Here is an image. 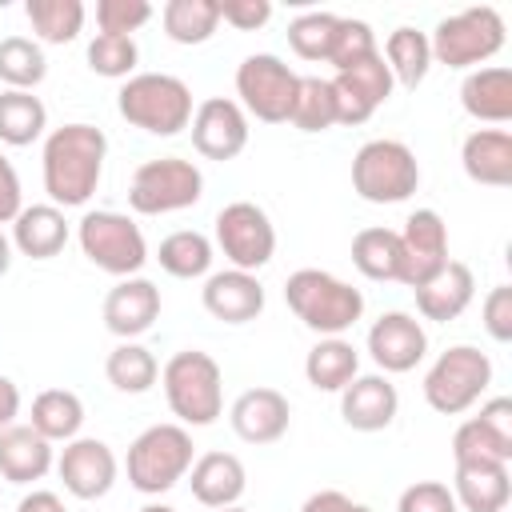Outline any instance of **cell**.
Masks as SVG:
<instances>
[{"label": "cell", "instance_id": "cell-42", "mask_svg": "<svg viewBox=\"0 0 512 512\" xmlns=\"http://www.w3.org/2000/svg\"><path fill=\"white\" fill-rule=\"evenodd\" d=\"M336 20L332 12H304L288 24V44L300 60H328L332 36H336Z\"/></svg>", "mask_w": 512, "mask_h": 512}, {"label": "cell", "instance_id": "cell-26", "mask_svg": "<svg viewBox=\"0 0 512 512\" xmlns=\"http://www.w3.org/2000/svg\"><path fill=\"white\" fill-rule=\"evenodd\" d=\"M460 104L472 120L484 124H508L512 120V72L504 64L472 68L460 84Z\"/></svg>", "mask_w": 512, "mask_h": 512}, {"label": "cell", "instance_id": "cell-20", "mask_svg": "<svg viewBox=\"0 0 512 512\" xmlns=\"http://www.w3.org/2000/svg\"><path fill=\"white\" fill-rule=\"evenodd\" d=\"M200 300H204L208 316H216L224 324H248L264 312V284L256 280V272L224 268V272H212L204 280Z\"/></svg>", "mask_w": 512, "mask_h": 512}, {"label": "cell", "instance_id": "cell-22", "mask_svg": "<svg viewBox=\"0 0 512 512\" xmlns=\"http://www.w3.org/2000/svg\"><path fill=\"white\" fill-rule=\"evenodd\" d=\"M464 176L488 188L512 184V132L508 128H476L460 144Z\"/></svg>", "mask_w": 512, "mask_h": 512}, {"label": "cell", "instance_id": "cell-49", "mask_svg": "<svg viewBox=\"0 0 512 512\" xmlns=\"http://www.w3.org/2000/svg\"><path fill=\"white\" fill-rule=\"evenodd\" d=\"M500 444H508L512 448V400L508 396H496V400H488V404H480V416H476Z\"/></svg>", "mask_w": 512, "mask_h": 512}, {"label": "cell", "instance_id": "cell-43", "mask_svg": "<svg viewBox=\"0 0 512 512\" xmlns=\"http://www.w3.org/2000/svg\"><path fill=\"white\" fill-rule=\"evenodd\" d=\"M376 32L364 24V20H352V16H340L336 20V36H332V48H328V64L336 72H348L352 64L376 56Z\"/></svg>", "mask_w": 512, "mask_h": 512}, {"label": "cell", "instance_id": "cell-8", "mask_svg": "<svg viewBox=\"0 0 512 512\" xmlns=\"http://www.w3.org/2000/svg\"><path fill=\"white\" fill-rule=\"evenodd\" d=\"M428 48H432L436 64L480 68L484 60H492L504 48V16L492 4L464 8V12L436 24V32L428 36Z\"/></svg>", "mask_w": 512, "mask_h": 512}, {"label": "cell", "instance_id": "cell-4", "mask_svg": "<svg viewBox=\"0 0 512 512\" xmlns=\"http://www.w3.org/2000/svg\"><path fill=\"white\" fill-rule=\"evenodd\" d=\"M160 384H164L168 408L180 424L204 428V424H216V416L224 412V372L200 348L176 352L160 368Z\"/></svg>", "mask_w": 512, "mask_h": 512}, {"label": "cell", "instance_id": "cell-36", "mask_svg": "<svg viewBox=\"0 0 512 512\" xmlns=\"http://www.w3.org/2000/svg\"><path fill=\"white\" fill-rule=\"evenodd\" d=\"M352 264L368 280H400V236L392 228H360L352 236Z\"/></svg>", "mask_w": 512, "mask_h": 512}, {"label": "cell", "instance_id": "cell-10", "mask_svg": "<svg viewBox=\"0 0 512 512\" xmlns=\"http://www.w3.org/2000/svg\"><path fill=\"white\" fill-rule=\"evenodd\" d=\"M76 240L84 248V256L108 272V276H136L148 260V244L144 232L132 216L124 212H84L76 224Z\"/></svg>", "mask_w": 512, "mask_h": 512}, {"label": "cell", "instance_id": "cell-37", "mask_svg": "<svg viewBox=\"0 0 512 512\" xmlns=\"http://www.w3.org/2000/svg\"><path fill=\"white\" fill-rule=\"evenodd\" d=\"M24 16L44 44H72L84 28V4L80 0H28Z\"/></svg>", "mask_w": 512, "mask_h": 512}, {"label": "cell", "instance_id": "cell-3", "mask_svg": "<svg viewBox=\"0 0 512 512\" xmlns=\"http://www.w3.org/2000/svg\"><path fill=\"white\" fill-rule=\"evenodd\" d=\"M116 108L132 128L152 136H176L192 124V88L168 72H136L120 84Z\"/></svg>", "mask_w": 512, "mask_h": 512}, {"label": "cell", "instance_id": "cell-21", "mask_svg": "<svg viewBox=\"0 0 512 512\" xmlns=\"http://www.w3.org/2000/svg\"><path fill=\"white\" fill-rule=\"evenodd\" d=\"M396 412H400V392L384 372L356 376L340 392V416L356 432H380V428H388L396 420Z\"/></svg>", "mask_w": 512, "mask_h": 512}, {"label": "cell", "instance_id": "cell-11", "mask_svg": "<svg viewBox=\"0 0 512 512\" xmlns=\"http://www.w3.org/2000/svg\"><path fill=\"white\" fill-rule=\"evenodd\" d=\"M296 88L300 76L272 52H252L236 68V96H240L236 104L244 108V116L252 112L264 124H284L292 116Z\"/></svg>", "mask_w": 512, "mask_h": 512}, {"label": "cell", "instance_id": "cell-1", "mask_svg": "<svg viewBox=\"0 0 512 512\" xmlns=\"http://www.w3.org/2000/svg\"><path fill=\"white\" fill-rule=\"evenodd\" d=\"M108 140L96 124H64L44 140V192L56 208H80L92 200L104 176Z\"/></svg>", "mask_w": 512, "mask_h": 512}, {"label": "cell", "instance_id": "cell-44", "mask_svg": "<svg viewBox=\"0 0 512 512\" xmlns=\"http://www.w3.org/2000/svg\"><path fill=\"white\" fill-rule=\"evenodd\" d=\"M148 20H152V4L148 0H100L96 4V24L108 36H132Z\"/></svg>", "mask_w": 512, "mask_h": 512}, {"label": "cell", "instance_id": "cell-35", "mask_svg": "<svg viewBox=\"0 0 512 512\" xmlns=\"http://www.w3.org/2000/svg\"><path fill=\"white\" fill-rule=\"evenodd\" d=\"M384 64H388V72H392V80L396 84H404V88H416V84H424V76H428V68H432V48H428V36L424 32H416V28H396L388 40H384Z\"/></svg>", "mask_w": 512, "mask_h": 512}, {"label": "cell", "instance_id": "cell-40", "mask_svg": "<svg viewBox=\"0 0 512 512\" xmlns=\"http://www.w3.org/2000/svg\"><path fill=\"white\" fill-rule=\"evenodd\" d=\"M452 460L456 464H508L512 460V448L500 444L476 416L464 420L456 432H452Z\"/></svg>", "mask_w": 512, "mask_h": 512}, {"label": "cell", "instance_id": "cell-6", "mask_svg": "<svg viewBox=\"0 0 512 512\" xmlns=\"http://www.w3.org/2000/svg\"><path fill=\"white\" fill-rule=\"evenodd\" d=\"M352 188L368 204H400L420 188V164L404 140H368L352 156Z\"/></svg>", "mask_w": 512, "mask_h": 512}, {"label": "cell", "instance_id": "cell-32", "mask_svg": "<svg viewBox=\"0 0 512 512\" xmlns=\"http://www.w3.org/2000/svg\"><path fill=\"white\" fill-rule=\"evenodd\" d=\"M156 260L176 280L208 276V268H212V240L204 232H196V228H180V232H172V236L160 240Z\"/></svg>", "mask_w": 512, "mask_h": 512}, {"label": "cell", "instance_id": "cell-29", "mask_svg": "<svg viewBox=\"0 0 512 512\" xmlns=\"http://www.w3.org/2000/svg\"><path fill=\"white\" fill-rule=\"evenodd\" d=\"M304 376L316 392H344L360 376V352L344 336H320L304 356Z\"/></svg>", "mask_w": 512, "mask_h": 512}, {"label": "cell", "instance_id": "cell-51", "mask_svg": "<svg viewBox=\"0 0 512 512\" xmlns=\"http://www.w3.org/2000/svg\"><path fill=\"white\" fill-rule=\"evenodd\" d=\"M16 416H20V388L8 376H0V428L16 424Z\"/></svg>", "mask_w": 512, "mask_h": 512}, {"label": "cell", "instance_id": "cell-9", "mask_svg": "<svg viewBox=\"0 0 512 512\" xmlns=\"http://www.w3.org/2000/svg\"><path fill=\"white\" fill-rule=\"evenodd\" d=\"M204 196V176L192 160L184 156H156V160H144L136 172H132V184H128V204L140 212V216H164V212H180V208H192L196 200Z\"/></svg>", "mask_w": 512, "mask_h": 512}, {"label": "cell", "instance_id": "cell-34", "mask_svg": "<svg viewBox=\"0 0 512 512\" xmlns=\"http://www.w3.org/2000/svg\"><path fill=\"white\" fill-rule=\"evenodd\" d=\"M160 24L176 44H204L220 24V0H168L160 8Z\"/></svg>", "mask_w": 512, "mask_h": 512}, {"label": "cell", "instance_id": "cell-46", "mask_svg": "<svg viewBox=\"0 0 512 512\" xmlns=\"http://www.w3.org/2000/svg\"><path fill=\"white\" fill-rule=\"evenodd\" d=\"M484 332L496 340V344H508L512 340V288L508 284H496L488 296H484Z\"/></svg>", "mask_w": 512, "mask_h": 512}, {"label": "cell", "instance_id": "cell-23", "mask_svg": "<svg viewBox=\"0 0 512 512\" xmlns=\"http://www.w3.org/2000/svg\"><path fill=\"white\" fill-rule=\"evenodd\" d=\"M412 292H416V308H420L424 320L448 324V320H456V316L472 304V296H476V276H472V268H468L464 260H448L432 280H424V284L412 288Z\"/></svg>", "mask_w": 512, "mask_h": 512}, {"label": "cell", "instance_id": "cell-2", "mask_svg": "<svg viewBox=\"0 0 512 512\" xmlns=\"http://www.w3.org/2000/svg\"><path fill=\"white\" fill-rule=\"evenodd\" d=\"M284 300L296 312V320L316 336H340L364 316V292L320 268L292 272L284 284Z\"/></svg>", "mask_w": 512, "mask_h": 512}, {"label": "cell", "instance_id": "cell-41", "mask_svg": "<svg viewBox=\"0 0 512 512\" xmlns=\"http://www.w3.org/2000/svg\"><path fill=\"white\" fill-rule=\"evenodd\" d=\"M140 52H136V40L132 36H108V32H96L92 44H88V68L96 76H108V80H128L132 68H136Z\"/></svg>", "mask_w": 512, "mask_h": 512}, {"label": "cell", "instance_id": "cell-14", "mask_svg": "<svg viewBox=\"0 0 512 512\" xmlns=\"http://www.w3.org/2000/svg\"><path fill=\"white\" fill-rule=\"evenodd\" d=\"M328 84H332V100H336V124H348V128L364 124L396 88V80H392V72H388L380 52L360 60V64H352L348 72H336Z\"/></svg>", "mask_w": 512, "mask_h": 512}, {"label": "cell", "instance_id": "cell-13", "mask_svg": "<svg viewBox=\"0 0 512 512\" xmlns=\"http://www.w3.org/2000/svg\"><path fill=\"white\" fill-rule=\"evenodd\" d=\"M396 236H400V284H408V288H420L452 260L448 256V224L436 208H416Z\"/></svg>", "mask_w": 512, "mask_h": 512}, {"label": "cell", "instance_id": "cell-5", "mask_svg": "<svg viewBox=\"0 0 512 512\" xmlns=\"http://www.w3.org/2000/svg\"><path fill=\"white\" fill-rule=\"evenodd\" d=\"M192 448H196V444H192V436H188L184 424H152V428H144V432L132 440L128 460H124L128 484H132L136 492H144V496L168 492L176 480L188 476V468H192V460H196Z\"/></svg>", "mask_w": 512, "mask_h": 512}, {"label": "cell", "instance_id": "cell-16", "mask_svg": "<svg viewBox=\"0 0 512 512\" xmlns=\"http://www.w3.org/2000/svg\"><path fill=\"white\" fill-rule=\"evenodd\" d=\"M56 472H60L64 488H68L76 500H100V496L112 492L120 464H116V452H112L104 440H96V436H76V440L64 444V452H60V460H56Z\"/></svg>", "mask_w": 512, "mask_h": 512}, {"label": "cell", "instance_id": "cell-48", "mask_svg": "<svg viewBox=\"0 0 512 512\" xmlns=\"http://www.w3.org/2000/svg\"><path fill=\"white\" fill-rule=\"evenodd\" d=\"M24 208V196H20V176L12 168V160L0 152V224H12Z\"/></svg>", "mask_w": 512, "mask_h": 512}, {"label": "cell", "instance_id": "cell-19", "mask_svg": "<svg viewBox=\"0 0 512 512\" xmlns=\"http://www.w3.org/2000/svg\"><path fill=\"white\" fill-rule=\"evenodd\" d=\"M228 420L244 444H276L288 432L292 408H288V396L276 388H248L232 400Z\"/></svg>", "mask_w": 512, "mask_h": 512}, {"label": "cell", "instance_id": "cell-7", "mask_svg": "<svg viewBox=\"0 0 512 512\" xmlns=\"http://www.w3.org/2000/svg\"><path fill=\"white\" fill-rule=\"evenodd\" d=\"M492 384V360L488 352L472 344H452L448 352L436 356V364L424 376V400L440 416H460L468 412Z\"/></svg>", "mask_w": 512, "mask_h": 512}, {"label": "cell", "instance_id": "cell-18", "mask_svg": "<svg viewBox=\"0 0 512 512\" xmlns=\"http://www.w3.org/2000/svg\"><path fill=\"white\" fill-rule=\"evenodd\" d=\"M160 316V288L144 276H124L104 296V328L120 340L144 336Z\"/></svg>", "mask_w": 512, "mask_h": 512}, {"label": "cell", "instance_id": "cell-17", "mask_svg": "<svg viewBox=\"0 0 512 512\" xmlns=\"http://www.w3.org/2000/svg\"><path fill=\"white\" fill-rule=\"evenodd\" d=\"M428 352V332L412 312H384L368 328V356L376 368L388 372H412Z\"/></svg>", "mask_w": 512, "mask_h": 512}, {"label": "cell", "instance_id": "cell-53", "mask_svg": "<svg viewBox=\"0 0 512 512\" xmlns=\"http://www.w3.org/2000/svg\"><path fill=\"white\" fill-rule=\"evenodd\" d=\"M8 268H12V240L0 232V276H4Z\"/></svg>", "mask_w": 512, "mask_h": 512}, {"label": "cell", "instance_id": "cell-50", "mask_svg": "<svg viewBox=\"0 0 512 512\" xmlns=\"http://www.w3.org/2000/svg\"><path fill=\"white\" fill-rule=\"evenodd\" d=\"M300 512H372L368 504H356L352 496H344V492H336V488H324V492H312L304 504H300Z\"/></svg>", "mask_w": 512, "mask_h": 512}, {"label": "cell", "instance_id": "cell-47", "mask_svg": "<svg viewBox=\"0 0 512 512\" xmlns=\"http://www.w3.org/2000/svg\"><path fill=\"white\" fill-rule=\"evenodd\" d=\"M220 20L240 32H256L272 20V4L268 0H220Z\"/></svg>", "mask_w": 512, "mask_h": 512}, {"label": "cell", "instance_id": "cell-25", "mask_svg": "<svg viewBox=\"0 0 512 512\" xmlns=\"http://www.w3.org/2000/svg\"><path fill=\"white\" fill-rule=\"evenodd\" d=\"M188 484H192V496L204 508H228L244 496L248 472H244L240 456H232V452H204V456L192 460Z\"/></svg>", "mask_w": 512, "mask_h": 512}, {"label": "cell", "instance_id": "cell-38", "mask_svg": "<svg viewBox=\"0 0 512 512\" xmlns=\"http://www.w3.org/2000/svg\"><path fill=\"white\" fill-rule=\"evenodd\" d=\"M48 76V60L36 40L28 36H4L0 40V80L16 92H32Z\"/></svg>", "mask_w": 512, "mask_h": 512}, {"label": "cell", "instance_id": "cell-31", "mask_svg": "<svg viewBox=\"0 0 512 512\" xmlns=\"http://www.w3.org/2000/svg\"><path fill=\"white\" fill-rule=\"evenodd\" d=\"M44 128H48V108L40 96L16 92V88L0 92V144L24 148V144L40 140Z\"/></svg>", "mask_w": 512, "mask_h": 512}, {"label": "cell", "instance_id": "cell-39", "mask_svg": "<svg viewBox=\"0 0 512 512\" xmlns=\"http://www.w3.org/2000/svg\"><path fill=\"white\" fill-rule=\"evenodd\" d=\"M300 132H324L336 124V100H332V84L320 76H300L296 88V104L288 116Z\"/></svg>", "mask_w": 512, "mask_h": 512}, {"label": "cell", "instance_id": "cell-24", "mask_svg": "<svg viewBox=\"0 0 512 512\" xmlns=\"http://www.w3.org/2000/svg\"><path fill=\"white\" fill-rule=\"evenodd\" d=\"M52 464H56L52 440H44L32 424H8V428H0V476L8 484L44 480Z\"/></svg>", "mask_w": 512, "mask_h": 512}, {"label": "cell", "instance_id": "cell-30", "mask_svg": "<svg viewBox=\"0 0 512 512\" xmlns=\"http://www.w3.org/2000/svg\"><path fill=\"white\" fill-rule=\"evenodd\" d=\"M28 424L44 436V440H76V432H80V424H84V404H80V396L76 392H68V388H44L36 400H32V416H28Z\"/></svg>", "mask_w": 512, "mask_h": 512}, {"label": "cell", "instance_id": "cell-28", "mask_svg": "<svg viewBox=\"0 0 512 512\" xmlns=\"http://www.w3.org/2000/svg\"><path fill=\"white\" fill-rule=\"evenodd\" d=\"M64 244H68V220L64 208L56 204L20 208V216L12 220V248H20L32 260H52Z\"/></svg>", "mask_w": 512, "mask_h": 512}, {"label": "cell", "instance_id": "cell-52", "mask_svg": "<svg viewBox=\"0 0 512 512\" xmlns=\"http://www.w3.org/2000/svg\"><path fill=\"white\" fill-rule=\"evenodd\" d=\"M16 512H68V508H64V500H60L56 492H44V488H40V492H28V496L16 504Z\"/></svg>", "mask_w": 512, "mask_h": 512}, {"label": "cell", "instance_id": "cell-33", "mask_svg": "<svg viewBox=\"0 0 512 512\" xmlns=\"http://www.w3.org/2000/svg\"><path fill=\"white\" fill-rule=\"evenodd\" d=\"M104 376H108V384H112L116 392L140 396V392H148V388L160 380V364H156V356H152L144 344L124 340V344H116V348L108 352Z\"/></svg>", "mask_w": 512, "mask_h": 512}, {"label": "cell", "instance_id": "cell-12", "mask_svg": "<svg viewBox=\"0 0 512 512\" xmlns=\"http://www.w3.org/2000/svg\"><path fill=\"white\" fill-rule=\"evenodd\" d=\"M216 248L240 272H256L276 252V228L268 212L252 200H232L216 212Z\"/></svg>", "mask_w": 512, "mask_h": 512}, {"label": "cell", "instance_id": "cell-54", "mask_svg": "<svg viewBox=\"0 0 512 512\" xmlns=\"http://www.w3.org/2000/svg\"><path fill=\"white\" fill-rule=\"evenodd\" d=\"M140 512H176V508H168V504H144Z\"/></svg>", "mask_w": 512, "mask_h": 512}, {"label": "cell", "instance_id": "cell-55", "mask_svg": "<svg viewBox=\"0 0 512 512\" xmlns=\"http://www.w3.org/2000/svg\"><path fill=\"white\" fill-rule=\"evenodd\" d=\"M212 512H248V508H240V504H228V508H212Z\"/></svg>", "mask_w": 512, "mask_h": 512}, {"label": "cell", "instance_id": "cell-27", "mask_svg": "<svg viewBox=\"0 0 512 512\" xmlns=\"http://www.w3.org/2000/svg\"><path fill=\"white\" fill-rule=\"evenodd\" d=\"M452 496L464 512H504L512 496L508 464H456Z\"/></svg>", "mask_w": 512, "mask_h": 512}, {"label": "cell", "instance_id": "cell-45", "mask_svg": "<svg viewBox=\"0 0 512 512\" xmlns=\"http://www.w3.org/2000/svg\"><path fill=\"white\" fill-rule=\"evenodd\" d=\"M396 512H460V504H456V496H452L448 484H440V480H416V484H408L400 492Z\"/></svg>", "mask_w": 512, "mask_h": 512}, {"label": "cell", "instance_id": "cell-15", "mask_svg": "<svg viewBox=\"0 0 512 512\" xmlns=\"http://www.w3.org/2000/svg\"><path fill=\"white\" fill-rule=\"evenodd\" d=\"M192 148L204 160H232L248 144V116L228 96H208L192 112Z\"/></svg>", "mask_w": 512, "mask_h": 512}]
</instances>
